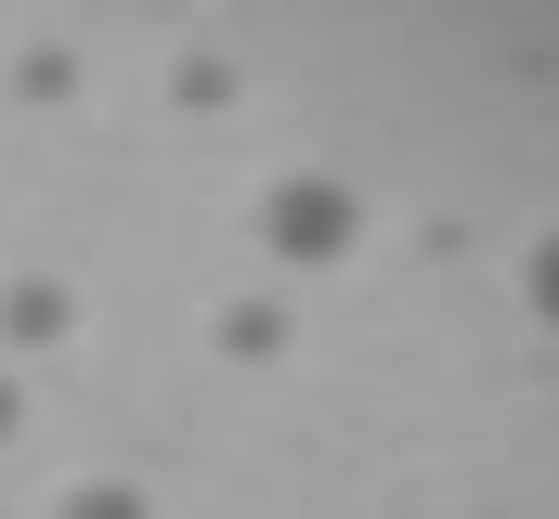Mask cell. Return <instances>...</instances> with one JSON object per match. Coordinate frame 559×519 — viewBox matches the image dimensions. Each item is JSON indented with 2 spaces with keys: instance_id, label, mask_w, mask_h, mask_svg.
<instances>
[{
  "instance_id": "1",
  "label": "cell",
  "mask_w": 559,
  "mask_h": 519,
  "mask_svg": "<svg viewBox=\"0 0 559 519\" xmlns=\"http://www.w3.org/2000/svg\"><path fill=\"white\" fill-rule=\"evenodd\" d=\"M248 248L274 260V273H338V260L365 248V195L325 182V169H274L248 195Z\"/></svg>"
},
{
  "instance_id": "2",
  "label": "cell",
  "mask_w": 559,
  "mask_h": 519,
  "mask_svg": "<svg viewBox=\"0 0 559 519\" xmlns=\"http://www.w3.org/2000/svg\"><path fill=\"white\" fill-rule=\"evenodd\" d=\"M66 338H79V286L13 273V286H0V351H66Z\"/></svg>"
},
{
  "instance_id": "3",
  "label": "cell",
  "mask_w": 559,
  "mask_h": 519,
  "mask_svg": "<svg viewBox=\"0 0 559 519\" xmlns=\"http://www.w3.org/2000/svg\"><path fill=\"white\" fill-rule=\"evenodd\" d=\"M222 351H235V364H274V351H286V312H274V299H222Z\"/></svg>"
},
{
  "instance_id": "4",
  "label": "cell",
  "mask_w": 559,
  "mask_h": 519,
  "mask_svg": "<svg viewBox=\"0 0 559 519\" xmlns=\"http://www.w3.org/2000/svg\"><path fill=\"white\" fill-rule=\"evenodd\" d=\"M52 519H156V494H143V481H66Z\"/></svg>"
},
{
  "instance_id": "5",
  "label": "cell",
  "mask_w": 559,
  "mask_h": 519,
  "mask_svg": "<svg viewBox=\"0 0 559 519\" xmlns=\"http://www.w3.org/2000/svg\"><path fill=\"white\" fill-rule=\"evenodd\" d=\"M13 92H26V105H66V92H79V52H26Z\"/></svg>"
},
{
  "instance_id": "6",
  "label": "cell",
  "mask_w": 559,
  "mask_h": 519,
  "mask_svg": "<svg viewBox=\"0 0 559 519\" xmlns=\"http://www.w3.org/2000/svg\"><path fill=\"white\" fill-rule=\"evenodd\" d=\"M521 299H534V325H559V234H534V260H521Z\"/></svg>"
},
{
  "instance_id": "7",
  "label": "cell",
  "mask_w": 559,
  "mask_h": 519,
  "mask_svg": "<svg viewBox=\"0 0 559 519\" xmlns=\"http://www.w3.org/2000/svg\"><path fill=\"white\" fill-rule=\"evenodd\" d=\"M26 429V364H0V442Z\"/></svg>"
}]
</instances>
